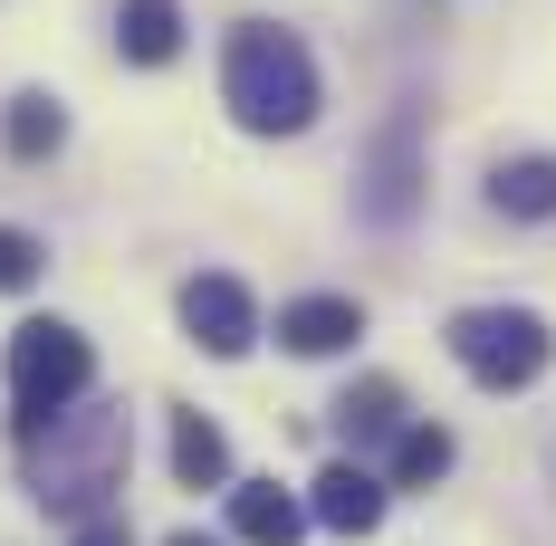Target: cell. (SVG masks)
Segmentation results:
<instances>
[{
	"mask_svg": "<svg viewBox=\"0 0 556 546\" xmlns=\"http://www.w3.org/2000/svg\"><path fill=\"white\" fill-rule=\"evenodd\" d=\"M29 450V498L49 518H106L115 490H125V460H135V432H125V403H67L49 432L20 441Z\"/></svg>",
	"mask_w": 556,
	"mask_h": 546,
	"instance_id": "obj_1",
	"label": "cell"
},
{
	"mask_svg": "<svg viewBox=\"0 0 556 546\" xmlns=\"http://www.w3.org/2000/svg\"><path fill=\"white\" fill-rule=\"evenodd\" d=\"M336 432H345V441H384V432H403V383H393V374L345 383V393H336Z\"/></svg>",
	"mask_w": 556,
	"mask_h": 546,
	"instance_id": "obj_14",
	"label": "cell"
},
{
	"mask_svg": "<svg viewBox=\"0 0 556 546\" xmlns=\"http://www.w3.org/2000/svg\"><path fill=\"white\" fill-rule=\"evenodd\" d=\"M307 518L336 528V537H375V528H384V480H375L365 460H327V470L307 480Z\"/></svg>",
	"mask_w": 556,
	"mask_h": 546,
	"instance_id": "obj_7",
	"label": "cell"
},
{
	"mask_svg": "<svg viewBox=\"0 0 556 546\" xmlns=\"http://www.w3.org/2000/svg\"><path fill=\"white\" fill-rule=\"evenodd\" d=\"M355 335H365V307L355 297H288L278 307V345L288 355H345Z\"/></svg>",
	"mask_w": 556,
	"mask_h": 546,
	"instance_id": "obj_8",
	"label": "cell"
},
{
	"mask_svg": "<svg viewBox=\"0 0 556 546\" xmlns=\"http://www.w3.org/2000/svg\"><path fill=\"white\" fill-rule=\"evenodd\" d=\"M0 144H10V164H49L58 144H67V106H58L49 87H20L10 115H0Z\"/></svg>",
	"mask_w": 556,
	"mask_h": 546,
	"instance_id": "obj_10",
	"label": "cell"
},
{
	"mask_svg": "<svg viewBox=\"0 0 556 546\" xmlns=\"http://www.w3.org/2000/svg\"><path fill=\"white\" fill-rule=\"evenodd\" d=\"M115 49L135 58V67H173L182 58V10L173 0H125L115 10Z\"/></svg>",
	"mask_w": 556,
	"mask_h": 546,
	"instance_id": "obj_11",
	"label": "cell"
},
{
	"mask_svg": "<svg viewBox=\"0 0 556 546\" xmlns=\"http://www.w3.org/2000/svg\"><path fill=\"white\" fill-rule=\"evenodd\" d=\"M164 546H222V537H202V528H173V537Z\"/></svg>",
	"mask_w": 556,
	"mask_h": 546,
	"instance_id": "obj_18",
	"label": "cell"
},
{
	"mask_svg": "<svg viewBox=\"0 0 556 546\" xmlns=\"http://www.w3.org/2000/svg\"><path fill=\"white\" fill-rule=\"evenodd\" d=\"M230 537L240 546H298L307 537V508L278 480H230Z\"/></svg>",
	"mask_w": 556,
	"mask_h": 546,
	"instance_id": "obj_9",
	"label": "cell"
},
{
	"mask_svg": "<svg viewBox=\"0 0 556 546\" xmlns=\"http://www.w3.org/2000/svg\"><path fill=\"white\" fill-rule=\"evenodd\" d=\"M442 345L480 393H528V383L547 374V355H556V335H547L538 307H460L442 327Z\"/></svg>",
	"mask_w": 556,
	"mask_h": 546,
	"instance_id": "obj_4",
	"label": "cell"
},
{
	"mask_svg": "<svg viewBox=\"0 0 556 546\" xmlns=\"http://www.w3.org/2000/svg\"><path fill=\"white\" fill-rule=\"evenodd\" d=\"M77 546H125V518H115V508H106V518H87V528H77Z\"/></svg>",
	"mask_w": 556,
	"mask_h": 546,
	"instance_id": "obj_17",
	"label": "cell"
},
{
	"mask_svg": "<svg viewBox=\"0 0 556 546\" xmlns=\"http://www.w3.org/2000/svg\"><path fill=\"white\" fill-rule=\"evenodd\" d=\"M87 383H97V345L77 327L29 317V327L10 335V422H20V441L49 432L67 403H87Z\"/></svg>",
	"mask_w": 556,
	"mask_h": 546,
	"instance_id": "obj_3",
	"label": "cell"
},
{
	"mask_svg": "<svg viewBox=\"0 0 556 546\" xmlns=\"http://www.w3.org/2000/svg\"><path fill=\"white\" fill-rule=\"evenodd\" d=\"M442 470H451V432L442 422H403V432H393V480L384 490H432Z\"/></svg>",
	"mask_w": 556,
	"mask_h": 546,
	"instance_id": "obj_15",
	"label": "cell"
},
{
	"mask_svg": "<svg viewBox=\"0 0 556 546\" xmlns=\"http://www.w3.org/2000/svg\"><path fill=\"white\" fill-rule=\"evenodd\" d=\"M39 269H49V250H39L29 230H0V288L20 297V288H39Z\"/></svg>",
	"mask_w": 556,
	"mask_h": 546,
	"instance_id": "obj_16",
	"label": "cell"
},
{
	"mask_svg": "<svg viewBox=\"0 0 556 546\" xmlns=\"http://www.w3.org/2000/svg\"><path fill=\"white\" fill-rule=\"evenodd\" d=\"M355 212L375 220V230H403V220L422 212V125H413V115H393L384 135L365 144V164H355Z\"/></svg>",
	"mask_w": 556,
	"mask_h": 546,
	"instance_id": "obj_5",
	"label": "cell"
},
{
	"mask_svg": "<svg viewBox=\"0 0 556 546\" xmlns=\"http://www.w3.org/2000/svg\"><path fill=\"white\" fill-rule=\"evenodd\" d=\"M173 480L182 490H230V441L202 412H173Z\"/></svg>",
	"mask_w": 556,
	"mask_h": 546,
	"instance_id": "obj_13",
	"label": "cell"
},
{
	"mask_svg": "<svg viewBox=\"0 0 556 546\" xmlns=\"http://www.w3.org/2000/svg\"><path fill=\"white\" fill-rule=\"evenodd\" d=\"M222 106L240 115V135H307L317 106H327L307 39L278 29V20H240L222 39Z\"/></svg>",
	"mask_w": 556,
	"mask_h": 546,
	"instance_id": "obj_2",
	"label": "cell"
},
{
	"mask_svg": "<svg viewBox=\"0 0 556 546\" xmlns=\"http://www.w3.org/2000/svg\"><path fill=\"white\" fill-rule=\"evenodd\" d=\"M182 327H192V345L202 355H222V365H240L250 345H260V307H250V288L222 269L182 278Z\"/></svg>",
	"mask_w": 556,
	"mask_h": 546,
	"instance_id": "obj_6",
	"label": "cell"
},
{
	"mask_svg": "<svg viewBox=\"0 0 556 546\" xmlns=\"http://www.w3.org/2000/svg\"><path fill=\"white\" fill-rule=\"evenodd\" d=\"M490 212L508 220H556V154H508L490 173Z\"/></svg>",
	"mask_w": 556,
	"mask_h": 546,
	"instance_id": "obj_12",
	"label": "cell"
}]
</instances>
